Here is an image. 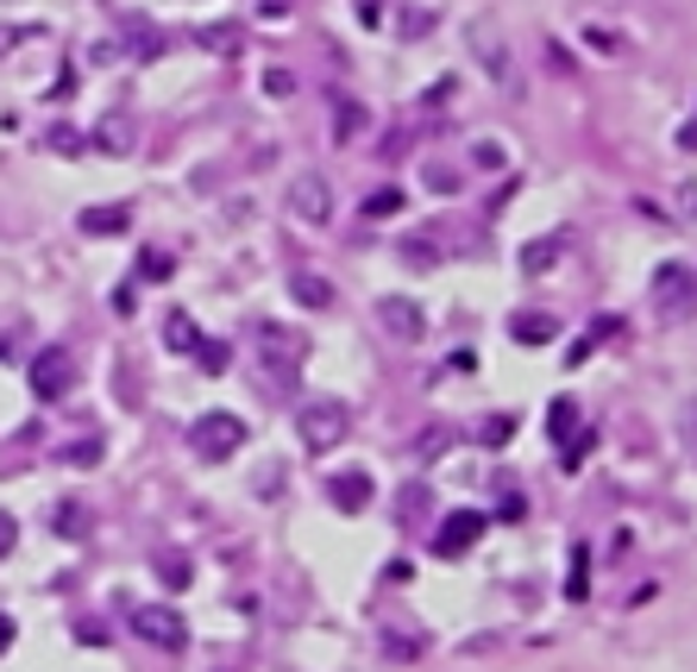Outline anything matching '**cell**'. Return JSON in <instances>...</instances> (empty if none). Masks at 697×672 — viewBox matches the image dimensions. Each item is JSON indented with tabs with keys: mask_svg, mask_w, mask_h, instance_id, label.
Masks as SVG:
<instances>
[{
	"mask_svg": "<svg viewBox=\"0 0 697 672\" xmlns=\"http://www.w3.org/2000/svg\"><path fill=\"white\" fill-rule=\"evenodd\" d=\"M302 352H308V340H302L296 327L264 321L258 327V384H264V390H296Z\"/></svg>",
	"mask_w": 697,
	"mask_h": 672,
	"instance_id": "6da1fadb",
	"label": "cell"
},
{
	"mask_svg": "<svg viewBox=\"0 0 697 672\" xmlns=\"http://www.w3.org/2000/svg\"><path fill=\"white\" fill-rule=\"evenodd\" d=\"M296 434H302V447H308V452H333V447H346V434H352V409H346L340 397H315V402H302Z\"/></svg>",
	"mask_w": 697,
	"mask_h": 672,
	"instance_id": "7a4b0ae2",
	"label": "cell"
},
{
	"mask_svg": "<svg viewBox=\"0 0 697 672\" xmlns=\"http://www.w3.org/2000/svg\"><path fill=\"white\" fill-rule=\"evenodd\" d=\"M189 447H196V459H233V452L246 447V422L233 415V409H208V415H196V427H189Z\"/></svg>",
	"mask_w": 697,
	"mask_h": 672,
	"instance_id": "3957f363",
	"label": "cell"
},
{
	"mask_svg": "<svg viewBox=\"0 0 697 672\" xmlns=\"http://www.w3.org/2000/svg\"><path fill=\"white\" fill-rule=\"evenodd\" d=\"M132 635L157 653H182L189 648V623H182V610L176 603H139L132 610Z\"/></svg>",
	"mask_w": 697,
	"mask_h": 672,
	"instance_id": "277c9868",
	"label": "cell"
},
{
	"mask_svg": "<svg viewBox=\"0 0 697 672\" xmlns=\"http://www.w3.org/2000/svg\"><path fill=\"white\" fill-rule=\"evenodd\" d=\"M653 308H660V321H692L697 315V271L660 264V271H653Z\"/></svg>",
	"mask_w": 697,
	"mask_h": 672,
	"instance_id": "5b68a950",
	"label": "cell"
},
{
	"mask_svg": "<svg viewBox=\"0 0 697 672\" xmlns=\"http://www.w3.org/2000/svg\"><path fill=\"white\" fill-rule=\"evenodd\" d=\"M290 214L302 226H327L333 221V189H327L321 170H296L290 176Z\"/></svg>",
	"mask_w": 697,
	"mask_h": 672,
	"instance_id": "8992f818",
	"label": "cell"
},
{
	"mask_svg": "<svg viewBox=\"0 0 697 672\" xmlns=\"http://www.w3.org/2000/svg\"><path fill=\"white\" fill-rule=\"evenodd\" d=\"M484 528H491L484 509H452L447 522H440V534H434V553H440V559H459V553H472L477 541H484Z\"/></svg>",
	"mask_w": 697,
	"mask_h": 672,
	"instance_id": "52a82bcc",
	"label": "cell"
},
{
	"mask_svg": "<svg viewBox=\"0 0 697 672\" xmlns=\"http://www.w3.org/2000/svg\"><path fill=\"white\" fill-rule=\"evenodd\" d=\"M472 57L484 63V75H491L497 89H516V63H509V50H503L497 20H472Z\"/></svg>",
	"mask_w": 697,
	"mask_h": 672,
	"instance_id": "ba28073f",
	"label": "cell"
},
{
	"mask_svg": "<svg viewBox=\"0 0 697 672\" xmlns=\"http://www.w3.org/2000/svg\"><path fill=\"white\" fill-rule=\"evenodd\" d=\"M377 327H383L390 340H402V346H415L427 333V315L415 296H377Z\"/></svg>",
	"mask_w": 697,
	"mask_h": 672,
	"instance_id": "9c48e42d",
	"label": "cell"
},
{
	"mask_svg": "<svg viewBox=\"0 0 697 672\" xmlns=\"http://www.w3.org/2000/svg\"><path fill=\"white\" fill-rule=\"evenodd\" d=\"M70 384H75V365H70V352L63 346H45L38 358H32V397L38 402H57Z\"/></svg>",
	"mask_w": 697,
	"mask_h": 672,
	"instance_id": "30bf717a",
	"label": "cell"
},
{
	"mask_svg": "<svg viewBox=\"0 0 697 672\" xmlns=\"http://www.w3.org/2000/svg\"><path fill=\"white\" fill-rule=\"evenodd\" d=\"M371 472H340L333 478V484H327V497H333V509H340V516H365V509H371Z\"/></svg>",
	"mask_w": 697,
	"mask_h": 672,
	"instance_id": "8fae6325",
	"label": "cell"
},
{
	"mask_svg": "<svg viewBox=\"0 0 697 672\" xmlns=\"http://www.w3.org/2000/svg\"><path fill=\"white\" fill-rule=\"evenodd\" d=\"M75 226H82L88 239H120L126 226H132V208H120V201H114V208H82Z\"/></svg>",
	"mask_w": 697,
	"mask_h": 672,
	"instance_id": "7c38bea8",
	"label": "cell"
},
{
	"mask_svg": "<svg viewBox=\"0 0 697 672\" xmlns=\"http://www.w3.org/2000/svg\"><path fill=\"white\" fill-rule=\"evenodd\" d=\"M509 333H516L522 346H547V340H559V321L541 315V308H522V315H509Z\"/></svg>",
	"mask_w": 697,
	"mask_h": 672,
	"instance_id": "4fadbf2b",
	"label": "cell"
},
{
	"mask_svg": "<svg viewBox=\"0 0 697 672\" xmlns=\"http://www.w3.org/2000/svg\"><path fill=\"white\" fill-rule=\"evenodd\" d=\"M164 346L182 352V358L201 346V327H196V315H189V308H164Z\"/></svg>",
	"mask_w": 697,
	"mask_h": 672,
	"instance_id": "5bb4252c",
	"label": "cell"
},
{
	"mask_svg": "<svg viewBox=\"0 0 697 672\" xmlns=\"http://www.w3.org/2000/svg\"><path fill=\"white\" fill-rule=\"evenodd\" d=\"M50 528L63 534V541H82L88 528H95V516H88V503H75V497H63L57 509H50Z\"/></svg>",
	"mask_w": 697,
	"mask_h": 672,
	"instance_id": "9a60e30c",
	"label": "cell"
},
{
	"mask_svg": "<svg viewBox=\"0 0 697 672\" xmlns=\"http://www.w3.org/2000/svg\"><path fill=\"white\" fill-rule=\"evenodd\" d=\"M452 440H459V427H452V422H427L422 434H415V459H422V465H434V459H447Z\"/></svg>",
	"mask_w": 697,
	"mask_h": 672,
	"instance_id": "2e32d148",
	"label": "cell"
},
{
	"mask_svg": "<svg viewBox=\"0 0 697 672\" xmlns=\"http://www.w3.org/2000/svg\"><path fill=\"white\" fill-rule=\"evenodd\" d=\"M196 45H201V50H214V57H233V50L246 45V25H233V20L201 25V32H196Z\"/></svg>",
	"mask_w": 697,
	"mask_h": 672,
	"instance_id": "e0dca14e",
	"label": "cell"
},
{
	"mask_svg": "<svg viewBox=\"0 0 697 672\" xmlns=\"http://www.w3.org/2000/svg\"><path fill=\"white\" fill-rule=\"evenodd\" d=\"M559 251H566V239H559V233H541V239H528V251H522V271H528V276L553 271V264H559Z\"/></svg>",
	"mask_w": 697,
	"mask_h": 672,
	"instance_id": "ac0fdd59",
	"label": "cell"
},
{
	"mask_svg": "<svg viewBox=\"0 0 697 672\" xmlns=\"http://www.w3.org/2000/svg\"><path fill=\"white\" fill-rule=\"evenodd\" d=\"M290 290H296L302 308H333V283L315 276V271H296V276H290Z\"/></svg>",
	"mask_w": 697,
	"mask_h": 672,
	"instance_id": "d6986e66",
	"label": "cell"
},
{
	"mask_svg": "<svg viewBox=\"0 0 697 672\" xmlns=\"http://www.w3.org/2000/svg\"><path fill=\"white\" fill-rule=\"evenodd\" d=\"M95 151H107V157H126V151H132V120H114V114H107V120H101V132H95Z\"/></svg>",
	"mask_w": 697,
	"mask_h": 672,
	"instance_id": "ffe728a7",
	"label": "cell"
},
{
	"mask_svg": "<svg viewBox=\"0 0 697 672\" xmlns=\"http://www.w3.org/2000/svg\"><path fill=\"white\" fill-rule=\"evenodd\" d=\"M547 427H553V447H566L578 427H584V422H578V402H572V397H559V402L547 409Z\"/></svg>",
	"mask_w": 697,
	"mask_h": 672,
	"instance_id": "44dd1931",
	"label": "cell"
},
{
	"mask_svg": "<svg viewBox=\"0 0 697 672\" xmlns=\"http://www.w3.org/2000/svg\"><path fill=\"white\" fill-rule=\"evenodd\" d=\"M189 358H196V365H201L208 377H221L226 365H233V346H226V340H208V333H201V346L189 352Z\"/></svg>",
	"mask_w": 697,
	"mask_h": 672,
	"instance_id": "7402d4cb",
	"label": "cell"
},
{
	"mask_svg": "<svg viewBox=\"0 0 697 672\" xmlns=\"http://www.w3.org/2000/svg\"><path fill=\"white\" fill-rule=\"evenodd\" d=\"M139 276H145V283H170L176 258H170V251H157V246H145V251H139Z\"/></svg>",
	"mask_w": 697,
	"mask_h": 672,
	"instance_id": "603a6c76",
	"label": "cell"
},
{
	"mask_svg": "<svg viewBox=\"0 0 697 672\" xmlns=\"http://www.w3.org/2000/svg\"><path fill=\"white\" fill-rule=\"evenodd\" d=\"M402 264H415V271H434V264H440V251H434V239H427V233H415V239H402Z\"/></svg>",
	"mask_w": 697,
	"mask_h": 672,
	"instance_id": "cb8c5ba5",
	"label": "cell"
},
{
	"mask_svg": "<svg viewBox=\"0 0 697 672\" xmlns=\"http://www.w3.org/2000/svg\"><path fill=\"white\" fill-rule=\"evenodd\" d=\"M157 578H164V585H170V591H182V585H189V578H196V566H189V559H182V553H157Z\"/></svg>",
	"mask_w": 697,
	"mask_h": 672,
	"instance_id": "d4e9b609",
	"label": "cell"
},
{
	"mask_svg": "<svg viewBox=\"0 0 697 672\" xmlns=\"http://www.w3.org/2000/svg\"><path fill=\"white\" fill-rule=\"evenodd\" d=\"M390 214H402V189H377V196H365V221H390Z\"/></svg>",
	"mask_w": 697,
	"mask_h": 672,
	"instance_id": "484cf974",
	"label": "cell"
},
{
	"mask_svg": "<svg viewBox=\"0 0 697 672\" xmlns=\"http://www.w3.org/2000/svg\"><path fill=\"white\" fill-rule=\"evenodd\" d=\"M584 585H591V547H572V578H566V598H584Z\"/></svg>",
	"mask_w": 697,
	"mask_h": 672,
	"instance_id": "4316f807",
	"label": "cell"
},
{
	"mask_svg": "<svg viewBox=\"0 0 697 672\" xmlns=\"http://www.w3.org/2000/svg\"><path fill=\"white\" fill-rule=\"evenodd\" d=\"M333 132H340V145H346L352 132H358V107H352V101H346V95L333 101Z\"/></svg>",
	"mask_w": 697,
	"mask_h": 672,
	"instance_id": "83f0119b",
	"label": "cell"
},
{
	"mask_svg": "<svg viewBox=\"0 0 697 672\" xmlns=\"http://www.w3.org/2000/svg\"><path fill=\"white\" fill-rule=\"evenodd\" d=\"M45 145L57 151V157H82V132H70V126H57V132H50Z\"/></svg>",
	"mask_w": 697,
	"mask_h": 672,
	"instance_id": "f1b7e54d",
	"label": "cell"
},
{
	"mask_svg": "<svg viewBox=\"0 0 697 672\" xmlns=\"http://www.w3.org/2000/svg\"><path fill=\"white\" fill-rule=\"evenodd\" d=\"M264 95L290 101V95H296V75H290V70H264Z\"/></svg>",
	"mask_w": 697,
	"mask_h": 672,
	"instance_id": "f546056e",
	"label": "cell"
},
{
	"mask_svg": "<svg viewBox=\"0 0 697 672\" xmlns=\"http://www.w3.org/2000/svg\"><path fill=\"white\" fill-rule=\"evenodd\" d=\"M673 214L678 221H697V182H678L673 189Z\"/></svg>",
	"mask_w": 697,
	"mask_h": 672,
	"instance_id": "4dcf8cb0",
	"label": "cell"
},
{
	"mask_svg": "<svg viewBox=\"0 0 697 672\" xmlns=\"http://www.w3.org/2000/svg\"><path fill=\"white\" fill-rule=\"evenodd\" d=\"M63 459H70V465H82V472H88V465H101V440H75V447L63 452Z\"/></svg>",
	"mask_w": 697,
	"mask_h": 672,
	"instance_id": "1f68e13d",
	"label": "cell"
},
{
	"mask_svg": "<svg viewBox=\"0 0 697 672\" xmlns=\"http://www.w3.org/2000/svg\"><path fill=\"white\" fill-rule=\"evenodd\" d=\"M509 434H516V422H509V415H491V422H484V440H491V447H503Z\"/></svg>",
	"mask_w": 697,
	"mask_h": 672,
	"instance_id": "d6a6232c",
	"label": "cell"
},
{
	"mask_svg": "<svg viewBox=\"0 0 697 672\" xmlns=\"http://www.w3.org/2000/svg\"><path fill=\"white\" fill-rule=\"evenodd\" d=\"M497 516H503V522H522V516H528V497H522V491H509V497H503V509H497Z\"/></svg>",
	"mask_w": 697,
	"mask_h": 672,
	"instance_id": "836d02e7",
	"label": "cell"
},
{
	"mask_svg": "<svg viewBox=\"0 0 697 672\" xmlns=\"http://www.w3.org/2000/svg\"><path fill=\"white\" fill-rule=\"evenodd\" d=\"M13 541H20V522H13V516H7V509H0V559H7V553H13Z\"/></svg>",
	"mask_w": 697,
	"mask_h": 672,
	"instance_id": "e575fe53",
	"label": "cell"
},
{
	"mask_svg": "<svg viewBox=\"0 0 697 672\" xmlns=\"http://www.w3.org/2000/svg\"><path fill=\"white\" fill-rule=\"evenodd\" d=\"M591 45H598L603 57H616V50H623V38H616V32H598V25H591Z\"/></svg>",
	"mask_w": 697,
	"mask_h": 672,
	"instance_id": "d590c367",
	"label": "cell"
},
{
	"mask_svg": "<svg viewBox=\"0 0 697 672\" xmlns=\"http://www.w3.org/2000/svg\"><path fill=\"white\" fill-rule=\"evenodd\" d=\"M352 7H358V20H365V25L383 20V0H352Z\"/></svg>",
	"mask_w": 697,
	"mask_h": 672,
	"instance_id": "8d00e7d4",
	"label": "cell"
},
{
	"mask_svg": "<svg viewBox=\"0 0 697 672\" xmlns=\"http://www.w3.org/2000/svg\"><path fill=\"white\" fill-rule=\"evenodd\" d=\"M13 648V616H0V653Z\"/></svg>",
	"mask_w": 697,
	"mask_h": 672,
	"instance_id": "74e56055",
	"label": "cell"
},
{
	"mask_svg": "<svg viewBox=\"0 0 697 672\" xmlns=\"http://www.w3.org/2000/svg\"><path fill=\"white\" fill-rule=\"evenodd\" d=\"M13 38H20V32H7V25H0V57H7V50H13Z\"/></svg>",
	"mask_w": 697,
	"mask_h": 672,
	"instance_id": "f35d334b",
	"label": "cell"
}]
</instances>
